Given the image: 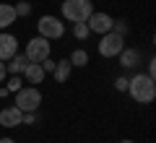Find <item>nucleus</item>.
<instances>
[{
    "mask_svg": "<svg viewBox=\"0 0 156 143\" xmlns=\"http://www.w3.org/2000/svg\"><path fill=\"white\" fill-rule=\"evenodd\" d=\"M128 91H130V96H133L138 104H151L154 96H156V83H154V78L138 73V76H133L128 81Z\"/></svg>",
    "mask_w": 156,
    "mask_h": 143,
    "instance_id": "nucleus-1",
    "label": "nucleus"
},
{
    "mask_svg": "<svg viewBox=\"0 0 156 143\" xmlns=\"http://www.w3.org/2000/svg\"><path fill=\"white\" fill-rule=\"evenodd\" d=\"M94 13V5H91V0H65L62 3V16L68 21H86V18Z\"/></svg>",
    "mask_w": 156,
    "mask_h": 143,
    "instance_id": "nucleus-2",
    "label": "nucleus"
},
{
    "mask_svg": "<svg viewBox=\"0 0 156 143\" xmlns=\"http://www.w3.org/2000/svg\"><path fill=\"white\" fill-rule=\"evenodd\" d=\"M42 104V94L37 86H21L16 91V107L21 112H37Z\"/></svg>",
    "mask_w": 156,
    "mask_h": 143,
    "instance_id": "nucleus-3",
    "label": "nucleus"
},
{
    "mask_svg": "<svg viewBox=\"0 0 156 143\" xmlns=\"http://www.w3.org/2000/svg\"><path fill=\"white\" fill-rule=\"evenodd\" d=\"M122 50H125V39L120 34H115V31L101 34V42H99V55L101 57H117Z\"/></svg>",
    "mask_w": 156,
    "mask_h": 143,
    "instance_id": "nucleus-4",
    "label": "nucleus"
},
{
    "mask_svg": "<svg viewBox=\"0 0 156 143\" xmlns=\"http://www.w3.org/2000/svg\"><path fill=\"white\" fill-rule=\"evenodd\" d=\"M37 29H39V37H44V39H60L65 34L62 21H57L55 16H42L37 21Z\"/></svg>",
    "mask_w": 156,
    "mask_h": 143,
    "instance_id": "nucleus-5",
    "label": "nucleus"
},
{
    "mask_svg": "<svg viewBox=\"0 0 156 143\" xmlns=\"http://www.w3.org/2000/svg\"><path fill=\"white\" fill-rule=\"evenodd\" d=\"M26 57L29 63H42L50 57V39L44 37H34L31 42H26Z\"/></svg>",
    "mask_w": 156,
    "mask_h": 143,
    "instance_id": "nucleus-6",
    "label": "nucleus"
},
{
    "mask_svg": "<svg viewBox=\"0 0 156 143\" xmlns=\"http://www.w3.org/2000/svg\"><path fill=\"white\" fill-rule=\"evenodd\" d=\"M112 21H115V18H112L109 13L94 11L89 18H86V26H89V31H94V34H107V31H112Z\"/></svg>",
    "mask_w": 156,
    "mask_h": 143,
    "instance_id": "nucleus-7",
    "label": "nucleus"
},
{
    "mask_svg": "<svg viewBox=\"0 0 156 143\" xmlns=\"http://www.w3.org/2000/svg\"><path fill=\"white\" fill-rule=\"evenodd\" d=\"M18 52V39L13 37V34H0V60L5 63V60H11L13 55Z\"/></svg>",
    "mask_w": 156,
    "mask_h": 143,
    "instance_id": "nucleus-8",
    "label": "nucleus"
},
{
    "mask_svg": "<svg viewBox=\"0 0 156 143\" xmlns=\"http://www.w3.org/2000/svg\"><path fill=\"white\" fill-rule=\"evenodd\" d=\"M21 117H23V112L16 104L5 107V109H0V125L3 127H16V125H21Z\"/></svg>",
    "mask_w": 156,
    "mask_h": 143,
    "instance_id": "nucleus-9",
    "label": "nucleus"
},
{
    "mask_svg": "<svg viewBox=\"0 0 156 143\" xmlns=\"http://www.w3.org/2000/svg\"><path fill=\"white\" fill-rule=\"evenodd\" d=\"M26 65H29V57L26 55H18V52L11 57V60H5V70L11 73V76H21Z\"/></svg>",
    "mask_w": 156,
    "mask_h": 143,
    "instance_id": "nucleus-10",
    "label": "nucleus"
},
{
    "mask_svg": "<svg viewBox=\"0 0 156 143\" xmlns=\"http://www.w3.org/2000/svg\"><path fill=\"white\" fill-rule=\"evenodd\" d=\"M23 81H26V83H42V81H44V70H42V65H39V63H29V65L23 68Z\"/></svg>",
    "mask_w": 156,
    "mask_h": 143,
    "instance_id": "nucleus-11",
    "label": "nucleus"
},
{
    "mask_svg": "<svg viewBox=\"0 0 156 143\" xmlns=\"http://www.w3.org/2000/svg\"><path fill=\"white\" fill-rule=\"evenodd\" d=\"M70 70H73V65H70L68 60H57V63H55V70H52V76H55L57 83H65L68 78H70Z\"/></svg>",
    "mask_w": 156,
    "mask_h": 143,
    "instance_id": "nucleus-12",
    "label": "nucleus"
},
{
    "mask_svg": "<svg viewBox=\"0 0 156 143\" xmlns=\"http://www.w3.org/2000/svg\"><path fill=\"white\" fill-rule=\"evenodd\" d=\"M16 18H18V16H16V11H13V5L0 3V31H3V29H8Z\"/></svg>",
    "mask_w": 156,
    "mask_h": 143,
    "instance_id": "nucleus-13",
    "label": "nucleus"
},
{
    "mask_svg": "<svg viewBox=\"0 0 156 143\" xmlns=\"http://www.w3.org/2000/svg\"><path fill=\"white\" fill-rule=\"evenodd\" d=\"M117 57H120V63H122L125 68H135V65H138V60H140L138 50H122Z\"/></svg>",
    "mask_w": 156,
    "mask_h": 143,
    "instance_id": "nucleus-14",
    "label": "nucleus"
},
{
    "mask_svg": "<svg viewBox=\"0 0 156 143\" xmlns=\"http://www.w3.org/2000/svg\"><path fill=\"white\" fill-rule=\"evenodd\" d=\"M68 63H70L73 68H83V65H89V52H86V50H73V55L68 57Z\"/></svg>",
    "mask_w": 156,
    "mask_h": 143,
    "instance_id": "nucleus-15",
    "label": "nucleus"
},
{
    "mask_svg": "<svg viewBox=\"0 0 156 143\" xmlns=\"http://www.w3.org/2000/svg\"><path fill=\"white\" fill-rule=\"evenodd\" d=\"M89 26H86V21H76V23H73V37H76V39H86V37H89Z\"/></svg>",
    "mask_w": 156,
    "mask_h": 143,
    "instance_id": "nucleus-16",
    "label": "nucleus"
},
{
    "mask_svg": "<svg viewBox=\"0 0 156 143\" xmlns=\"http://www.w3.org/2000/svg\"><path fill=\"white\" fill-rule=\"evenodd\" d=\"M13 11H16V16H29V13H31V5H29V3H16Z\"/></svg>",
    "mask_w": 156,
    "mask_h": 143,
    "instance_id": "nucleus-17",
    "label": "nucleus"
},
{
    "mask_svg": "<svg viewBox=\"0 0 156 143\" xmlns=\"http://www.w3.org/2000/svg\"><path fill=\"white\" fill-rule=\"evenodd\" d=\"M112 31L120 34V37H125V34H128V23H122V21H112Z\"/></svg>",
    "mask_w": 156,
    "mask_h": 143,
    "instance_id": "nucleus-18",
    "label": "nucleus"
},
{
    "mask_svg": "<svg viewBox=\"0 0 156 143\" xmlns=\"http://www.w3.org/2000/svg\"><path fill=\"white\" fill-rule=\"evenodd\" d=\"M21 86H23V81H21L18 76H13V78H11V83H8V91H18Z\"/></svg>",
    "mask_w": 156,
    "mask_h": 143,
    "instance_id": "nucleus-19",
    "label": "nucleus"
},
{
    "mask_svg": "<svg viewBox=\"0 0 156 143\" xmlns=\"http://www.w3.org/2000/svg\"><path fill=\"white\" fill-rule=\"evenodd\" d=\"M39 65H42V70H44V73H52V70H55V63H52L50 57H47V60H42Z\"/></svg>",
    "mask_w": 156,
    "mask_h": 143,
    "instance_id": "nucleus-20",
    "label": "nucleus"
},
{
    "mask_svg": "<svg viewBox=\"0 0 156 143\" xmlns=\"http://www.w3.org/2000/svg\"><path fill=\"white\" fill-rule=\"evenodd\" d=\"M115 88H117V91H128V78H117Z\"/></svg>",
    "mask_w": 156,
    "mask_h": 143,
    "instance_id": "nucleus-21",
    "label": "nucleus"
},
{
    "mask_svg": "<svg viewBox=\"0 0 156 143\" xmlns=\"http://www.w3.org/2000/svg\"><path fill=\"white\" fill-rule=\"evenodd\" d=\"M146 76H148V78H154V76H156V60H151V63H148V73H146Z\"/></svg>",
    "mask_w": 156,
    "mask_h": 143,
    "instance_id": "nucleus-22",
    "label": "nucleus"
},
{
    "mask_svg": "<svg viewBox=\"0 0 156 143\" xmlns=\"http://www.w3.org/2000/svg\"><path fill=\"white\" fill-rule=\"evenodd\" d=\"M5 73H8V70H5V63L0 60V83H3V78H5Z\"/></svg>",
    "mask_w": 156,
    "mask_h": 143,
    "instance_id": "nucleus-23",
    "label": "nucleus"
},
{
    "mask_svg": "<svg viewBox=\"0 0 156 143\" xmlns=\"http://www.w3.org/2000/svg\"><path fill=\"white\" fill-rule=\"evenodd\" d=\"M0 143H16L13 138H0Z\"/></svg>",
    "mask_w": 156,
    "mask_h": 143,
    "instance_id": "nucleus-24",
    "label": "nucleus"
},
{
    "mask_svg": "<svg viewBox=\"0 0 156 143\" xmlns=\"http://www.w3.org/2000/svg\"><path fill=\"white\" fill-rule=\"evenodd\" d=\"M120 143H133V141H130V138H122V141H120Z\"/></svg>",
    "mask_w": 156,
    "mask_h": 143,
    "instance_id": "nucleus-25",
    "label": "nucleus"
}]
</instances>
